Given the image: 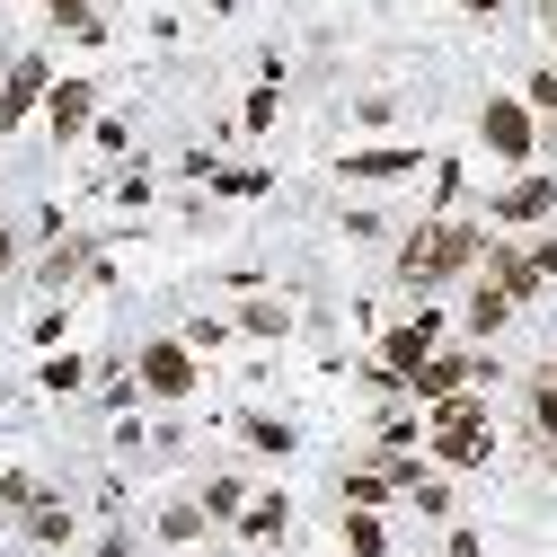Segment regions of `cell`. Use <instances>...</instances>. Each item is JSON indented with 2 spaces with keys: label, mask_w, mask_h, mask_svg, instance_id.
Segmentation results:
<instances>
[{
  "label": "cell",
  "mask_w": 557,
  "mask_h": 557,
  "mask_svg": "<svg viewBox=\"0 0 557 557\" xmlns=\"http://www.w3.org/2000/svg\"><path fill=\"white\" fill-rule=\"evenodd\" d=\"M548 469H557V460H548Z\"/></svg>",
  "instance_id": "603a6c76"
},
{
  "label": "cell",
  "mask_w": 557,
  "mask_h": 557,
  "mask_svg": "<svg viewBox=\"0 0 557 557\" xmlns=\"http://www.w3.org/2000/svg\"><path fill=\"white\" fill-rule=\"evenodd\" d=\"M434 345H443V319H407V327H389V336H381V363H389V372H416V363L434 355Z\"/></svg>",
  "instance_id": "52a82bcc"
},
{
  "label": "cell",
  "mask_w": 557,
  "mask_h": 557,
  "mask_svg": "<svg viewBox=\"0 0 557 557\" xmlns=\"http://www.w3.org/2000/svg\"><path fill=\"white\" fill-rule=\"evenodd\" d=\"M248 443H257V451H293V425H274V416H257V425H248Z\"/></svg>",
  "instance_id": "e0dca14e"
},
{
  "label": "cell",
  "mask_w": 557,
  "mask_h": 557,
  "mask_svg": "<svg viewBox=\"0 0 557 557\" xmlns=\"http://www.w3.org/2000/svg\"><path fill=\"white\" fill-rule=\"evenodd\" d=\"M443 557H478V531H451V540H443Z\"/></svg>",
  "instance_id": "ffe728a7"
},
{
  "label": "cell",
  "mask_w": 557,
  "mask_h": 557,
  "mask_svg": "<svg viewBox=\"0 0 557 557\" xmlns=\"http://www.w3.org/2000/svg\"><path fill=\"white\" fill-rule=\"evenodd\" d=\"M10 257H18V248H10V231H0V274H10Z\"/></svg>",
  "instance_id": "44dd1931"
},
{
  "label": "cell",
  "mask_w": 557,
  "mask_h": 557,
  "mask_svg": "<svg viewBox=\"0 0 557 557\" xmlns=\"http://www.w3.org/2000/svg\"><path fill=\"white\" fill-rule=\"evenodd\" d=\"M160 540L195 548V540H203V513H195V505H169V513H160Z\"/></svg>",
  "instance_id": "9a60e30c"
},
{
  "label": "cell",
  "mask_w": 557,
  "mask_h": 557,
  "mask_svg": "<svg viewBox=\"0 0 557 557\" xmlns=\"http://www.w3.org/2000/svg\"><path fill=\"white\" fill-rule=\"evenodd\" d=\"M36 98H45V62L27 53V62H18V72H10V89H0V124H18V115H27Z\"/></svg>",
  "instance_id": "9c48e42d"
},
{
  "label": "cell",
  "mask_w": 557,
  "mask_h": 557,
  "mask_svg": "<svg viewBox=\"0 0 557 557\" xmlns=\"http://www.w3.org/2000/svg\"><path fill=\"white\" fill-rule=\"evenodd\" d=\"M143 389H151V398H186V389H195V355H186L177 336H151V345H143Z\"/></svg>",
  "instance_id": "277c9868"
},
{
  "label": "cell",
  "mask_w": 557,
  "mask_h": 557,
  "mask_svg": "<svg viewBox=\"0 0 557 557\" xmlns=\"http://www.w3.org/2000/svg\"><path fill=\"white\" fill-rule=\"evenodd\" d=\"M345 557H389V531L372 522V505H363L355 522H345Z\"/></svg>",
  "instance_id": "4fadbf2b"
},
{
  "label": "cell",
  "mask_w": 557,
  "mask_h": 557,
  "mask_svg": "<svg viewBox=\"0 0 557 557\" xmlns=\"http://www.w3.org/2000/svg\"><path fill=\"white\" fill-rule=\"evenodd\" d=\"M284 327H293L284 301H248V310H239V336H257V345H265V336H284Z\"/></svg>",
  "instance_id": "7c38bea8"
},
{
  "label": "cell",
  "mask_w": 557,
  "mask_h": 557,
  "mask_svg": "<svg viewBox=\"0 0 557 557\" xmlns=\"http://www.w3.org/2000/svg\"><path fill=\"white\" fill-rule=\"evenodd\" d=\"M513 310H522V301L496 284V274H486V284H469V310H460V327L486 345V336H505V319H513Z\"/></svg>",
  "instance_id": "8992f818"
},
{
  "label": "cell",
  "mask_w": 557,
  "mask_h": 557,
  "mask_svg": "<svg viewBox=\"0 0 557 557\" xmlns=\"http://www.w3.org/2000/svg\"><path fill=\"white\" fill-rule=\"evenodd\" d=\"M531 443H557V372L531 381Z\"/></svg>",
  "instance_id": "5bb4252c"
},
{
  "label": "cell",
  "mask_w": 557,
  "mask_h": 557,
  "mask_svg": "<svg viewBox=\"0 0 557 557\" xmlns=\"http://www.w3.org/2000/svg\"><path fill=\"white\" fill-rule=\"evenodd\" d=\"M284 522H293V505H284V496H257V505H239V531H248V540H284Z\"/></svg>",
  "instance_id": "30bf717a"
},
{
  "label": "cell",
  "mask_w": 557,
  "mask_h": 557,
  "mask_svg": "<svg viewBox=\"0 0 557 557\" xmlns=\"http://www.w3.org/2000/svg\"><path fill=\"white\" fill-rule=\"evenodd\" d=\"M469 265H478V222H425V231L398 239V284L407 293H434L451 274H469Z\"/></svg>",
  "instance_id": "6da1fadb"
},
{
  "label": "cell",
  "mask_w": 557,
  "mask_h": 557,
  "mask_svg": "<svg viewBox=\"0 0 557 557\" xmlns=\"http://www.w3.org/2000/svg\"><path fill=\"white\" fill-rule=\"evenodd\" d=\"M557 213V177L548 169H522L505 195H496V222H548Z\"/></svg>",
  "instance_id": "5b68a950"
},
{
  "label": "cell",
  "mask_w": 557,
  "mask_h": 557,
  "mask_svg": "<svg viewBox=\"0 0 557 557\" xmlns=\"http://www.w3.org/2000/svg\"><path fill=\"white\" fill-rule=\"evenodd\" d=\"M478 372H486L478 355H460V345H434V355H425V363H416L407 381H416V398H425V407H443V398H460V389H469Z\"/></svg>",
  "instance_id": "3957f363"
},
{
  "label": "cell",
  "mask_w": 557,
  "mask_h": 557,
  "mask_svg": "<svg viewBox=\"0 0 557 557\" xmlns=\"http://www.w3.org/2000/svg\"><path fill=\"white\" fill-rule=\"evenodd\" d=\"M469 10H478V18H486V10H505V0H469Z\"/></svg>",
  "instance_id": "7402d4cb"
},
{
  "label": "cell",
  "mask_w": 557,
  "mask_h": 557,
  "mask_svg": "<svg viewBox=\"0 0 557 557\" xmlns=\"http://www.w3.org/2000/svg\"><path fill=\"white\" fill-rule=\"evenodd\" d=\"M478 143L496 151V160H531L540 151V107L531 98H486L478 107Z\"/></svg>",
  "instance_id": "7a4b0ae2"
},
{
  "label": "cell",
  "mask_w": 557,
  "mask_h": 557,
  "mask_svg": "<svg viewBox=\"0 0 557 557\" xmlns=\"http://www.w3.org/2000/svg\"><path fill=\"white\" fill-rule=\"evenodd\" d=\"M531 107H557V62H548V72L531 81Z\"/></svg>",
  "instance_id": "d6986e66"
},
{
  "label": "cell",
  "mask_w": 557,
  "mask_h": 557,
  "mask_svg": "<svg viewBox=\"0 0 557 557\" xmlns=\"http://www.w3.org/2000/svg\"><path fill=\"white\" fill-rule=\"evenodd\" d=\"M336 177H355V186H398V177H416V151L398 143V151H355V160H336Z\"/></svg>",
  "instance_id": "ba28073f"
},
{
  "label": "cell",
  "mask_w": 557,
  "mask_h": 557,
  "mask_svg": "<svg viewBox=\"0 0 557 557\" xmlns=\"http://www.w3.org/2000/svg\"><path fill=\"white\" fill-rule=\"evenodd\" d=\"M203 505H213V513H239L248 486H239V478H213V486H203Z\"/></svg>",
  "instance_id": "2e32d148"
},
{
  "label": "cell",
  "mask_w": 557,
  "mask_h": 557,
  "mask_svg": "<svg viewBox=\"0 0 557 557\" xmlns=\"http://www.w3.org/2000/svg\"><path fill=\"white\" fill-rule=\"evenodd\" d=\"M213 186H222V195H239V203H248V195H265V169H257V177H248V169H222V177H213Z\"/></svg>",
  "instance_id": "ac0fdd59"
},
{
  "label": "cell",
  "mask_w": 557,
  "mask_h": 557,
  "mask_svg": "<svg viewBox=\"0 0 557 557\" xmlns=\"http://www.w3.org/2000/svg\"><path fill=\"white\" fill-rule=\"evenodd\" d=\"M45 115H53V133H81V124H89V81H62Z\"/></svg>",
  "instance_id": "8fae6325"
}]
</instances>
